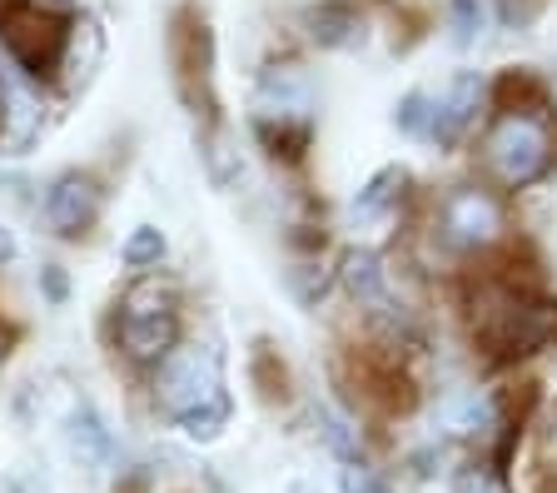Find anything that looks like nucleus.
I'll use <instances>...</instances> for the list:
<instances>
[{"label":"nucleus","mask_w":557,"mask_h":493,"mask_svg":"<svg viewBox=\"0 0 557 493\" xmlns=\"http://www.w3.org/2000/svg\"><path fill=\"white\" fill-rule=\"evenodd\" d=\"M5 259H15V239H11V230H0V264Z\"/></svg>","instance_id":"obj_25"},{"label":"nucleus","mask_w":557,"mask_h":493,"mask_svg":"<svg viewBox=\"0 0 557 493\" xmlns=\"http://www.w3.org/2000/svg\"><path fill=\"white\" fill-rule=\"evenodd\" d=\"M473 334L487 354L498 359H522L547 344H557V299L522 289V284H487L473 309Z\"/></svg>","instance_id":"obj_2"},{"label":"nucleus","mask_w":557,"mask_h":493,"mask_svg":"<svg viewBox=\"0 0 557 493\" xmlns=\"http://www.w3.org/2000/svg\"><path fill=\"white\" fill-rule=\"evenodd\" d=\"M255 130L259 140L269 145L274 155H289L299 160L304 145L313 135V85L299 65H269L255 85Z\"/></svg>","instance_id":"obj_4"},{"label":"nucleus","mask_w":557,"mask_h":493,"mask_svg":"<svg viewBox=\"0 0 557 493\" xmlns=\"http://www.w3.org/2000/svg\"><path fill=\"white\" fill-rule=\"evenodd\" d=\"M46 220L55 224V235L81 239L95 220H100V189H95L90 175H60L46 195Z\"/></svg>","instance_id":"obj_9"},{"label":"nucleus","mask_w":557,"mask_h":493,"mask_svg":"<svg viewBox=\"0 0 557 493\" xmlns=\"http://www.w3.org/2000/svg\"><path fill=\"white\" fill-rule=\"evenodd\" d=\"M394 120L404 135H418V140H429V125H433V95L429 90H408L404 100L394 106Z\"/></svg>","instance_id":"obj_18"},{"label":"nucleus","mask_w":557,"mask_h":493,"mask_svg":"<svg viewBox=\"0 0 557 493\" xmlns=\"http://www.w3.org/2000/svg\"><path fill=\"white\" fill-rule=\"evenodd\" d=\"M313 423H319V439H324L329 448H334L344 464H359V454H363V439H359V429L344 419V414H334L324 404V409H313Z\"/></svg>","instance_id":"obj_15"},{"label":"nucleus","mask_w":557,"mask_h":493,"mask_svg":"<svg viewBox=\"0 0 557 493\" xmlns=\"http://www.w3.org/2000/svg\"><path fill=\"white\" fill-rule=\"evenodd\" d=\"M557 120L553 110H498L483 135V170L503 189H528L553 175Z\"/></svg>","instance_id":"obj_3"},{"label":"nucleus","mask_w":557,"mask_h":493,"mask_svg":"<svg viewBox=\"0 0 557 493\" xmlns=\"http://www.w3.org/2000/svg\"><path fill=\"white\" fill-rule=\"evenodd\" d=\"M404 195H408V170L383 164L379 175H369V185L354 195V214H359V220H388Z\"/></svg>","instance_id":"obj_14"},{"label":"nucleus","mask_w":557,"mask_h":493,"mask_svg":"<svg viewBox=\"0 0 557 493\" xmlns=\"http://www.w3.org/2000/svg\"><path fill=\"white\" fill-rule=\"evenodd\" d=\"M154 404L164 419H174L195 444L224 434L230 423V394H224L220 349L209 344H174L154 365Z\"/></svg>","instance_id":"obj_1"},{"label":"nucleus","mask_w":557,"mask_h":493,"mask_svg":"<svg viewBox=\"0 0 557 493\" xmlns=\"http://www.w3.org/2000/svg\"><path fill=\"white\" fill-rule=\"evenodd\" d=\"M70 15L50 0H0V46L25 75H55L70 46Z\"/></svg>","instance_id":"obj_5"},{"label":"nucleus","mask_w":557,"mask_h":493,"mask_svg":"<svg viewBox=\"0 0 557 493\" xmlns=\"http://www.w3.org/2000/svg\"><path fill=\"white\" fill-rule=\"evenodd\" d=\"M5 90H11V81L0 75V125H5Z\"/></svg>","instance_id":"obj_26"},{"label":"nucleus","mask_w":557,"mask_h":493,"mask_svg":"<svg viewBox=\"0 0 557 493\" xmlns=\"http://www.w3.org/2000/svg\"><path fill=\"white\" fill-rule=\"evenodd\" d=\"M289 289L299 294V305H319L329 294V270L324 264H299V270H289Z\"/></svg>","instance_id":"obj_20"},{"label":"nucleus","mask_w":557,"mask_h":493,"mask_svg":"<svg viewBox=\"0 0 557 493\" xmlns=\"http://www.w3.org/2000/svg\"><path fill=\"white\" fill-rule=\"evenodd\" d=\"M448 30L453 46H473L487 30V5L483 0H448Z\"/></svg>","instance_id":"obj_17"},{"label":"nucleus","mask_w":557,"mask_h":493,"mask_svg":"<svg viewBox=\"0 0 557 493\" xmlns=\"http://www.w3.org/2000/svg\"><path fill=\"white\" fill-rule=\"evenodd\" d=\"M304 25H309V36L319 40L324 50H354L363 46V15L354 0H319L309 15H304Z\"/></svg>","instance_id":"obj_12"},{"label":"nucleus","mask_w":557,"mask_h":493,"mask_svg":"<svg viewBox=\"0 0 557 493\" xmlns=\"http://www.w3.org/2000/svg\"><path fill=\"white\" fill-rule=\"evenodd\" d=\"M164 259V235L154 230V224H139L135 235L125 239V264L129 270H150V264H160Z\"/></svg>","instance_id":"obj_19"},{"label":"nucleus","mask_w":557,"mask_h":493,"mask_svg":"<svg viewBox=\"0 0 557 493\" xmlns=\"http://www.w3.org/2000/svg\"><path fill=\"white\" fill-rule=\"evenodd\" d=\"M255 379L259 389H264V399H284V389H289V379H284V365L274 369V354H259V365H255Z\"/></svg>","instance_id":"obj_22"},{"label":"nucleus","mask_w":557,"mask_h":493,"mask_svg":"<svg viewBox=\"0 0 557 493\" xmlns=\"http://www.w3.org/2000/svg\"><path fill=\"white\" fill-rule=\"evenodd\" d=\"M174 65H180V81H185L189 100H195V81L205 85L209 75V30L195 11H185L174 21Z\"/></svg>","instance_id":"obj_13"},{"label":"nucleus","mask_w":557,"mask_h":493,"mask_svg":"<svg viewBox=\"0 0 557 493\" xmlns=\"http://www.w3.org/2000/svg\"><path fill=\"white\" fill-rule=\"evenodd\" d=\"M180 344V305L174 289L160 280H139L120 299V349L135 365H160L164 354Z\"/></svg>","instance_id":"obj_6"},{"label":"nucleus","mask_w":557,"mask_h":493,"mask_svg":"<svg viewBox=\"0 0 557 493\" xmlns=\"http://www.w3.org/2000/svg\"><path fill=\"white\" fill-rule=\"evenodd\" d=\"M65 444H70V454H75V464L90 473H104L115 464V434L104 429V419L85 399L70 404V414H65Z\"/></svg>","instance_id":"obj_10"},{"label":"nucleus","mask_w":557,"mask_h":493,"mask_svg":"<svg viewBox=\"0 0 557 493\" xmlns=\"http://www.w3.org/2000/svg\"><path fill=\"white\" fill-rule=\"evenodd\" d=\"M338 284H344L359 305L394 309V299H388V264H383V255H373V249H348V255L338 259Z\"/></svg>","instance_id":"obj_11"},{"label":"nucleus","mask_w":557,"mask_h":493,"mask_svg":"<svg viewBox=\"0 0 557 493\" xmlns=\"http://www.w3.org/2000/svg\"><path fill=\"white\" fill-rule=\"evenodd\" d=\"M483 75L478 71H458L448 85H443V95H433V125H429V140L438 145V150H453V145L468 135V125L478 120V106H483Z\"/></svg>","instance_id":"obj_8"},{"label":"nucleus","mask_w":557,"mask_h":493,"mask_svg":"<svg viewBox=\"0 0 557 493\" xmlns=\"http://www.w3.org/2000/svg\"><path fill=\"white\" fill-rule=\"evenodd\" d=\"M438 239L458 255H483L503 239V210L498 200L478 185H458L438 205Z\"/></svg>","instance_id":"obj_7"},{"label":"nucleus","mask_w":557,"mask_h":493,"mask_svg":"<svg viewBox=\"0 0 557 493\" xmlns=\"http://www.w3.org/2000/svg\"><path fill=\"white\" fill-rule=\"evenodd\" d=\"M493 473L498 469H478V464H468V469H458V479H453V493H503Z\"/></svg>","instance_id":"obj_23"},{"label":"nucleus","mask_w":557,"mask_h":493,"mask_svg":"<svg viewBox=\"0 0 557 493\" xmlns=\"http://www.w3.org/2000/svg\"><path fill=\"white\" fill-rule=\"evenodd\" d=\"M205 164L214 185H234L239 180V150H234L230 130H209L205 135Z\"/></svg>","instance_id":"obj_16"},{"label":"nucleus","mask_w":557,"mask_h":493,"mask_svg":"<svg viewBox=\"0 0 557 493\" xmlns=\"http://www.w3.org/2000/svg\"><path fill=\"white\" fill-rule=\"evenodd\" d=\"M338 489H344V493H394V489H388V479H383L373 464H363V458H359V464H344Z\"/></svg>","instance_id":"obj_21"},{"label":"nucleus","mask_w":557,"mask_h":493,"mask_svg":"<svg viewBox=\"0 0 557 493\" xmlns=\"http://www.w3.org/2000/svg\"><path fill=\"white\" fill-rule=\"evenodd\" d=\"M40 284H46V294H50V305H60L65 299V274L50 264V270H40Z\"/></svg>","instance_id":"obj_24"}]
</instances>
